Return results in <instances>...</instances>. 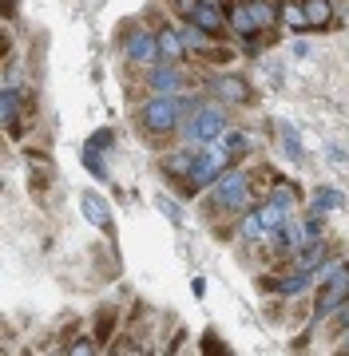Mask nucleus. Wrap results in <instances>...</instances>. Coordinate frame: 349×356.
<instances>
[{"label":"nucleus","mask_w":349,"mask_h":356,"mask_svg":"<svg viewBox=\"0 0 349 356\" xmlns=\"http://www.w3.org/2000/svg\"><path fill=\"white\" fill-rule=\"evenodd\" d=\"M194 107H199L194 95H151L139 107V127L151 139H167L183 127V115H191Z\"/></svg>","instance_id":"obj_1"},{"label":"nucleus","mask_w":349,"mask_h":356,"mask_svg":"<svg viewBox=\"0 0 349 356\" xmlns=\"http://www.w3.org/2000/svg\"><path fill=\"white\" fill-rule=\"evenodd\" d=\"M231 163H234V154L226 151V143H222V139L207 143V147L199 151V159H194L191 175H187V178L179 182V194H191V198H194L199 191H207V186H215L222 170H231Z\"/></svg>","instance_id":"obj_2"},{"label":"nucleus","mask_w":349,"mask_h":356,"mask_svg":"<svg viewBox=\"0 0 349 356\" xmlns=\"http://www.w3.org/2000/svg\"><path fill=\"white\" fill-rule=\"evenodd\" d=\"M246 202H250V175L246 170H222L219 182L210 186V214H242Z\"/></svg>","instance_id":"obj_3"},{"label":"nucleus","mask_w":349,"mask_h":356,"mask_svg":"<svg viewBox=\"0 0 349 356\" xmlns=\"http://www.w3.org/2000/svg\"><path fill=\"white\" fill-rule=\"evenodd\" d=\"M183 139L187 143H215L222 139L231 123H226V103H199L187 119H183Z\"/></svg>","instance_id":"obj_4"},{"label":"nucleus","mask_w":349,"mask_h":356,"mask_svg":"<svg viewBox=\"0 0 349 356\" xmlns=\"http://www.w3.org/2000/svg\"><path fill=\"white\" fill-rule=\"evenodd\" d=\"M346 301H349V266H341L329 281L318 285V297H313V305H310V321L322 325V321L329 317L337 305H346Z\"/></svg>","instance_id":"obj_5"},{"label":"nucleus","mask_w":349,"mask_h":356,"mask_svg":"<svg viewBox=\"0 0 349 356\" xmlns=\"http://www.w3.org/2000/svg\"><path fill=\"white\" fill-rule=\"evenodd\" d=\"M123 56L127 64H139V67H155L159 64V32L143 24H131L127 36H123Z\"/></svg>","instance_id":"obj_6"},{"label":"nucleus","mask_w":349,"mask_h":356,"mask_svg":"<svg viewBox=\"0 0 349 356\" xmlns=\"http://www.w3.org/2000/svg\"><path fill=\"white\" fill-rule=\"evenodd\" d=\"M20 99H24V88H20L16 79H8L4 91H0V123H4V131H8L13 139L24 135V123H20Z\"/></svg>","instance_id":"obj_7"},{"label":"nucleus","mask_w":349,"mask_h":356,"mask_svg":"<svg viewBox=\"0 0 349 356\" xmlns=\"http://www.w3.org/2000/svg\"><path fill=\"white\" fill-rule=\"evenodd\" d=\"M210 95L219 103H226V107H246V103L254 99V88L242 76H215L210 79Z\"/></svg>","instance_id":"obj_8"},{"label":"nucleus","mask_w":349,"mask_h":356,"mask_svg":"<svg viewBox=\"0 0 349 356\" xmlns=\"http://www.w3.org/2000/svg\"><path fill=\"white\" fill-rule=\"evenodd\" d=\"M194 159H199V151L187 143V147H179V151L163 154V159H159V170H163V178H167V182H183V178L191 175Z\"/></svg>","instance_id":"obj_9"},{"label":"nucleus","mask_w":349,"mask_h":356,"mask_svg":"<svg viewBox=\"0 0 349 356\" xmlns=\"http://www.w3.org/2000/svg\"><path fill=\"white\" fill-rule=\"evenodd\" d=\"M147 88H151V95H175V91H183V67L179 64H155L147 72Z\"/></svg>","instance_id":"obj_10"},{"label":"nucleus","mask_w":349,"mask_h":356,"mask_svg":"<svg viewBox=\"0 0 349 356\" xmlns=\"http://www.w3.org/2000/svg\"><path fill=\"white\" fill-rule=\"evenodd\" d=\"M79 210H84V218H88V222H91L95 229L111 234V202H107L104 194L84 191V194H79Z\"/></svg>","instance_id":"obj_11"},{"label":"nucleus","mask_w":349,"mask_h":356,"mask_svg":"<svg viewBox=\"0 0 349 356\" xmlns=\"http://www.w3.org/2000/svg\"><path fill=\"white\" fill-rule=\"evenodd\" d=\"M187 60V40L179 28H159V64H183Z\"/></svg>","instance_id":"obj_12"},{"label":"nucleus","mask_w":349,"mask_h":356,"mask_svg":"<svg viewBox=\"0 0 349 356\" xmlns=\"http://www.w3.org/2000/svg\"><path fill=\"white\" fill-rule=\"evenodd\" d=\"M226 28H234L238 36H258L262 28L254 24V16H250V4L246 0H234V4H226Z\"/></svg>","instance_id":"obj_13"},{"label":"nucleus","mask_w":349,"mask_h":356,"mask_svg":"<svg viewBox=\"0 0 349 356\" xmlns=\"http://www.w3.org/2000/svg\"><path fill=\"white\" fill-rule=\"evenodd\" d=\"M322 261H329V245L322 242V238H310V242H302L297 245V254H294V269H318Z\"/></svg>","instance_id":"obj_14"},{"label":"nucleus","mask_w":349,"mask_h":356,"mask_svg":"<svg viewBox=\"0 0 349 356\" xmlns=\"http://www.w3.org/2000/svg\"><path fill=\"white\" fill-rule=\"evenodd\" d=\"M258 214H262V226H266V234H278V229H286L290 222H294V210L290 206H282V202H274V198H266V202L258 206Z\"/></svg>","instance_id":"obj_15"},{"label":"nucleus","mask_w":349,"mask_h":356,"mask_svg":"<svg viewBox=\"0 0 349 356\" xmlns=\"http://www.w3.org/2000/svg\"><path fill=\"white\" fill-rule=\"evenodd\" d=\"M278 13H282V24L290 28V32H294V36H306V32H310V16H306V4H302V0H282V4H278Z\"/></svg>","instance_id":"obj_16"},{"label":"nucleus","mask_w":349,"mask_h":356,"mask_svg":"<svg viewBox=\"0 0 349 356\" xmlns=\"http://www.w3.org/2000/svg\"><path fill=\"white\" fill-rule=\"evenodd\" d=\"M199 28H207L210 36H222V28H226V8H219V4H210V0H203L199 8H194L191 16Z\"/></svg>","instance_id":"obj_17"},{"label":"nucleus","mask_w":349,"mask_h":356,"mask_svg":"<svg viewBox=\"0 0 349 356\" xmlns=\"http://www.w3.org/2000/svg\"><path fill=\"white\" fill-rule=\"evenodd\" d=\"M179 32H183V40H187V51H194V56H203V51H210V44L219 36H210L207 28H199L194 20H183L179 24Z\"/></svg>","instance_id":"obj_18"},{"label":"nucleus","mask_w":349,"mask_h":356,"mask_svg":"<svg viewBox=\"0 0 349 356\" xmlns=\"http://www.w3.org/2000/svg\"><path fill=\"white\" fill-rule=\"evenodd\" d=\"M306 4V16H310L313 28H322V32H329V28H337V13L329 0H302Z\"/></svg>","instance_id":"obj_19"},{"label":"nucleus","mask_w":349,"mask_h":356,"mask_svg":"<svg viewBox=\"0 0 349 356\" xmlns=\"http://www.w3.org/2000/svg\"><path fill=\"white\" fill-rule=\"evenodd\" d=\"M278 143H282V151L290 163H306V151H302V139H297L294 123H286V119H278Z\"/></svg>","instance_id":"obj_20"},{"label":"nucleus","mask_w":349,"mask_h":356,"mask_svg":"<svg viewBox=\"0 0 349 356\" xmlns=\"http://www.w3.org/2000/svg\"><path fill=\"white\" fill-rule=\"evenodd\" d=\"M250 4V16H254V24L266 32V28H274L278 20H282V13H278V4H270V0H246Z\"/></svg>","instance_id":"obj_21"},{"label":"nucleus","mask_w":349,"mask_h":356,"mask_svg":"<svg viewBox=\"0 0 349 356\" xmlns=\"http://www.w3.org/2000/svg\"><path fill=\"white\" fill-rule=\"evenodd\" d=\"M322 329H325L329 341H341V337H346V332H349V301H346V305H337L334 313L322 321Z\"/></svg>","instance_id":"obj_22"},{"label":"nucleus","mask_w":349,"mask_h":356,"mask_svg":"<svg viewBox=\"0 0 349 356\" xmlns=\"http://www.w3.org/2000/svg\"><path fill=\"white\" fill-rule=\"evenodd\" d=\"M346 206V194L341 191H334V186H318L313 191V210L318 214H329V210H341Z\"/></svg>","instance_id":"obj_23"},{"label":"nucleus","mask_w":349,"mask_h":356,"mask_svg":"<svg viewBox=\"0 0 349 356\" xmlns=\"http://www.w3.org/2000/svg\"><path fill=\"white\" fill-rule=\"evenodd\" d=\"M116 325H119V309L116 305H104L100 313H95V337H100V341H111Z\"/></svg>","instance_id":"obj_24"},{"label":"nucleus","mask_w":349,"mask_h":356,"mask_svg":"<svg viewBox=\"0 0 349 356\" xmlns=\"http://www.w3.org/2000/svg\"><path fill=\"white\" fill-rule=\"evenodd\" d=\"M242 238H246V242H262V238H270L266 226H262L258 210H242Z\"/></svg>","instance_id":"obj_25"},{"label":"nucleus","mask_w":349,"mask_h":356,"mask_svg":"<svg viewBox=\"0 0 349 356\" xmlns=\"http://www.w3.org/2000/svg\"><path fill=\"white\" fill-rule=\"evenodd\" d=\"M84 166H88V175H95V182H111L104 166V151H95V147H84Z\"/></svg>","instance_id":"obj_26"},{"label":"nucleus","mask_w":349,"mask_h":356,"mask_svg":"<svg viewBox=\"0 0 349 356\" xmlns=\"http://www.w3.org/2000/svg\"><path fill=\"white\" fill-rule=\"evenodd\" d=\"M222 143H226V151H231L234 159H242V154L250 151V135H246V131H226Z\"/></svg>","instance_id":"obj_27"},{"label":"nucleus","mask_w":349,"mask_h":356,"mask_svg":"<svg viewBox=\"0 0 349 356\" xmlns=\"http://www.w3.org/2000/svg\"><path fill=\"white\" fill-rule=\"evenodd\" d=\"M234 56H238V51L226 48V44H219V40L210 44V51H203V60H207V64H231Z\"/></svg>","instance_id":"obj_28"},{"label":"nucleus","mask_w":349,"mask_h":356,"mask_svg":"<svg viewBox=\"0 0 349 356\" xmlns=\"http://www.w3.org/2000/svg\"><path fill=\"white\" fill-rule=\"evenodd\" d=\"M270 198H274V202H282V206H290V210H294V206H297V186H290V182H278V186L270 191Z\"/></svg>","instance_id":"obj_29"},{"label":"nucleus","mask_w":349,"mask_h":356,"mask_svg":"<svg viewBox=\"0 0 349 356\" xmlns=\"http://www.w3.org/2000/svg\"><path fill=\"white\" fill-rule=\"evenodd\" d=\"M155 202H159V210L167 214V222H171V226H183V206H179V202H171L167 194H159Z\"/></svg>","instance_id":"obj_30"},{"label":"nucleus","mask_w":349,"mask_h":356,"mask_svg":"<svg viewBox=\"0 0 349 356\" xmlns=\"http://www.w3.org/2000/svg\"><path fill=\"white\" fill-rule=\"evenodd\" d=\"M100 344H104L100 337H76V341H72V344H64V348H68V353H76V356H88V353H95Z\"/></svg>","instance_id":"obj_31"},{"label":"nucleus","mask_w":349,"mask_h":356,"mask_svg":"<svg viewBox=\"0 0 349 356\" xmlns=\"http://www.w3.org/2000/svg\"><path fill=\"white\" fill-rule=\"evenodd\" d=\"M88 147H95V151H107V147H116V131L111 127H100L95 135L88 139Z\"/></svg>","instance_id":"obj_32"},{"label":"nucleus","mask_w":349,"mask_h":356,"mask_svg":"<svg viewBox=\"0 0 349 356\" xmlns=\"http://www.w3.org/2000/svg\"><path fill=\"white\" fill-rule=\"evenodd\" d=\"M302 234H306V242H310V238H322V214H318V210L302 222Z\"/></svg>","instance_id":"obj_33"},{"label":"nucleus","mask_w":349,"mask_h":356,"mask_svg":"<svg viewBox=\"0 0 349 356\" xmlns=\"http://www.w3.org/2000/svg\"><path fill=\"white\" fill-rule=\"evenodd\" d=\"M199 4H203V0H175V13H179L183 20H191V16H194V8H199Z\"/></svg>","instance_id":"obj_34"},{"label":"nucleus","mask_w":349,"mask_h":356,"mask_svg":"<svg viewBox=\"0 0 349 356\" xmlns=\"http://www.w3.org/2000/svg\"><path fill=\"white\" fill-rule=\"evenodd\" d=\"M297 56V60H306V56H310V40H294V48H290Z\"/></svg>","instance_id":"obj_35"},{"label":"nucleus","mask_w":349,"mask_h":356,"mask_svg":"<svg viewBox=\"0 0 349 356\" xmlns=\"http://www.w3.org/2000/svg\"><path fill=\"white\" fill-rule=\"evenodd\" d=\"M203 348H207V353H219V337H215V332H207V337H203Z\"/></svg>","instance_id":"obj_36"},{"label":"nucleus","mask_w":349,"mask_h":356,"mask_svg":"<svg viewBox=\"0 0 349 356\" xmlns=\"http://www.w3.org/2000/svg\"><path fill=\"white\" fill-rule=\"evenodd\" d=\"M191 289H194V297H203V293H207V281L194 277V281H191Z\"/></svg>","instance_id":"obj_37"},{"label":"nucleus","mask_w":349,"mask_h":356,"mask_svg":"<svg viewBox=\"0 0 349 356\" xmlns=\"http://www.w3.org/2000/svg\"><path fill=\"white\" fill-rule=\"evenodd\" d=\"M337 348H341V353H349V332L341 337V344H337Z\"/></svg>","instance_id":"obj_38"}]
</instances>
